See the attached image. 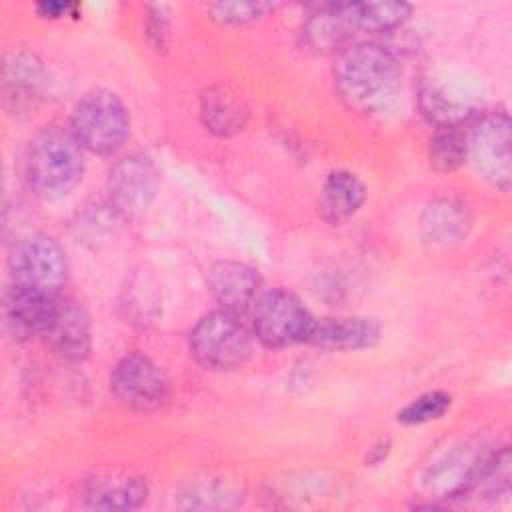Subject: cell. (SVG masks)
Here are the masks:
<instances>
[{"label": "cell", "instance_id": "28", "mask_svg": "<svg viewBox=\"0 0 512 512\" xmlns=\"http://www.w3.org/2000/svg\"><path fill=\"white\" fill-rule=\"evenodd\" d=\"M388 450H390V444H388V440L384 442H380V444H376V446H372V450H370V454H376V456H372V458H368L366 462H370V464H378L380 460H384L386 458V454H388Z\"/></svg>", "mask_w": 512, "mask_h": 512}, {"label": "cell", "instance_id": "24", "mask_svg": "<svg viewBox=\"0 0 512 512\" xmlns=\"http://www.w3.org/2000/svg\"><path fill=\"white\" fill-rule=\"evenodd\" d=\"M450 404H452V398L444 390L424 392L398 412V422H402L406 426H416V424H426V422L438 420L446 414Z\"/></svg>", "mask_w": 512, "mask_h": 512}, {"label": "cell", "instance_id": "21", "mask_svg": "<svg viewBox=\"0 0 512 512\" xmlns=\"http://www.w3.org/2000/svg\"><path fill=\"white\" fill-rule=\"evenodd\" d=\"M346 12L354 30L388 32L410 16L412 6L406 2H346Z\"/></svg>", "mask_w": 512, "mask_h": 512}, {"label": "cell", "instance_id": "16", "mask_svg": "<svg viewBox=\"0 0 512 512\" xmlns=\"http://www.w3.org/2000/svg\"><path fill=\"white\" fill-rule=\"evenodd\" d=\"M472 218L468 206L456 198L432 200L420 218L422 238L434 246H454L470 230Z\"/></svg>", "mask_w": 512, "mask_h": 512}, {"label": "cell", "instance_id": "20", "mask_svg": "<svg viewBox=\"0 0 512 512\" xmlns=\"http://www.w3.org/2000/svg\"><path fill=\"white\" fill-rule=\"evenodd\" d=\"M200 116L210 132L218 136H232L244 128L248 108L244 100L230 88L214 86L202 96Z\"/></svg>", "mask_w": 512, "mask_h": 512}, {"label": "cell", "instance_id": "26", "mask_svg": "<svg viewBox=\"0 0 512 512\" xmlns=\"http://www.w3.org/2000/svg\"><path fill=\"white\" fill-rule=\"evenodd\" d=\"M166 16L168 14L164 12L162 6H150V10H148L146 34L156 50L164 48L166 40H168V18Z\"/></svg>", "mask_w": 512, "mask_h": 512}, {"label": "cell", "instance_id": "17", "mask_svg": "<svg viewBox=\"0 0 512 512\" xmlns=\"http://www.w3.org/2000/svg\"><path fill=\"white\" fill-rule=\"evenodd\" d=\"M44 86V68L30 52H14L4 64V100L14 112L34 106Z\"/></svg>", "mask_w": 512, "mask_h": 512}, {"label": "cell", "instance_id": "3", "mask_svg": "<svg viewBox=\"0 0 512 512\" xmlns=\"http://www.w3.org/2000/svg\"><path fill=\"white\" fill-rule=\"evenodd\" d=\"M70 130L84 150L108 156L126 142L130 116L114 92L98 88L80 98L72 112Z\"/></svg>", "mask_w": 512, "mask_h": 512}, {"label": "cell", "instance_id": "5", "mask_svg": "<svg viewBox=\"0 0 512 512\" xmlns=\"http://www.w3.org/2000/svg\"><path fill=\"white\" fill-rule=\"evenodd\" d=\"M312 322L314 318L300 298L284 288L262 292L252 306L254 336L268 348L306 342Z\"/></svg>", "mask_w": 512, "mask_h": 512}, {"label": "cell", "instance_id": "11", "mask_svg": "<svg viewBox=\"0 0 512 512\" xmlns=\"http://www.w3.org/2000/svg\"><path fill=\"white\" fill-rule=\"evenodd\" d=\"M148 494L142 476L128 468H102L84 484V500L94 510H134Z\"/></svg>", "mask_w": 512, "mask_h": 512}, {"label": "cell", "instance_id": "10", "mask_svg": "<svg viewBox=\"0 0 512 512\" xmlns=\"http://www.w3.org/2000/svg\"><path fill=\"white\" fill-rule=\"evenodd\" d=\"M46 346L60 358L78 362L90 352L92 332L84 306L74 298L56 296L54 312L42 334Z\"/></svg>", "mask_w": 512, "mask_h": 512}, {"label": "cell", "instance_id": "18", "mask_svg": "<svg viewBox=\"0 0 512 512\" xmlns=\"http://www.w3.org/2000/svg\"><path fill=\"white\" fill-rule=\"evenodd\" d=\"M366 200V188L362 180L346 170H336L326 176L320 196L318 210L330 224H342L358 212Z\"/></svg>", "mask_w": 512, "mask_h": 512}, {"label": "cell", "instance_id": "15", "mask_svg": "<svg viewBox=\"0 0 512 512\" xmlns=\"http://www.w3.org/2000/svg\"><path fill=\"white\" fill-rule=\"evenodd\" d=\"M56 294H44L38 290L22 288L12 284L4 300L6 324L16 334V338L40 336L44 334L50 316L54 312Z\"/></svg>", "mask_w": 512, "mask_h": 512}, {"label": "cell", "instance_id": "14", "mask_svg": "<svg viewBox=\"0 0 512 512\" xmlns=\"http://www.w3.org/2000/svg\"><path fill=\"white\" fill-rule=\"evenodd\" d=\"M380 340V326L370 318L360 316H328L314 318L308 344L332 350V352H350L372 348Z\"/></svg>", "mask_w": 512, "mask_h": 512}, {"label": "cell", "instance_id": "23", "mask_svg": "<svg viewBox=\"0 0 512 512\" xmlns=\"http://www.w3.org/2000/svg\"><path fill=\"white\" fill-rule=\"evenodd\" d=\"M182 498L188 500L184 504L188 508H228L236 506L242 496L232 482H224L222 478H206L192 482Z\"/></svg>", "mask_w": 512, "mask_h": 512}, {"label": "cell", "instance_id": "25", "mask_svg": "<svg viewBox=\"0 0 512 512\" xmlns=\"http://www.w3.org/2000/svg\"><path fill=\"white\" fill-rule=\"evenodd\" d=\"M274 10L270 2H214L208 6L210 18L222 26H240L254 22Z\"/></svg>", "mask_w": 512, "mask_h": 512}, {"label": "cell", "instance_id": "2", "mask_svg": "<svg viewBox=\"0 0 512 512\" xmlns=\"http://www.w3.org/2000/svg\"><path fill=\"white\" fill-rule=\"evenodd\" d=\"M82 150L72 130L60 126L40 130L26 144L22 156L24 182L42 198L66 196L82 180Z\"/></svg>", "mask_w": 512, "mask_h": 512}, {"label": "cell", "instance_id": "9", "mask_svg": "<svg viewBox=\"0 0 512 512\" xmlns=\"http://www.w3.org/2000/svg\"><path fill=\"white\" fill-rule=\"evenodd\" d=\"M158 190V170L144 154H128L118 160L108 174L110 204L122 218L146 212Z\"/></svg>", "mask_w": 512, "mask_h": 512}, {"label": "cell", "instance_id": "1", "mask_svg": "<svg viewBox=\"0 0 512 512\" xmlns=\"http://www.w3.org/2000/svg\"><path fill=\"white\" fill-rule=\"evenodd\" d=\"M334 86L342 102L356 112H380L400 88L396 56L376 42H354L338 52Z\"/></svg>", "mask_w": 512, "mask_h": 512}, {"label": "cell", "instance_id": "8", "mask_svg": "<svg viewBox=\"0 0 512 512\" xmlns=\"http://www.w3.org/2000/svg\"><path fill=\"white\" fill-rule=\"evenodd\" d=\"M114 396L134 410H156L168 398V380L162 368L142 354L124 356L110 374Z\"/></svg>", "mask_w": 512, "mask_h": 512}, {"label": "cell", "instance_id": "4", "mask_svg": "<svg viewBox=\"0 0 512 512\" xmlns=\"http://www.w3.org/2000/svg\"><path fill=\"white\" fill-rule=\"evenodd\" d=\"M190 352L210 370L240 368L252 356V334L238 314L214 310L192 328Z\"/></svg>", "mask_w": 512, "mask_h": 512}, {"label": "cell", "instance_id": "19", "mask_svg": "<svg viewBox=\"0 0 512 512\" xmlns=\"http://www.w3.org/2000/svg\"><path fill=\"white\" fill-rule=\"evenodd\" d=\"M346 2L320 6L302 28L304 44L314 52H334L348 46L352 32Z\"/></svg>", "mask_w": 512, "mask_h": 512}, {"label": "cell", "instance_id": "12", "mask_svg": "<svg viewBox=\"0 0 512 512\" xmlns=\"http://www.w3.org/2000/svg\"><path fill=\"white\" fill-rule=\"evenodd\" d=\"M260 274L250 264L238 260L214 262L208 270V288L222 310L242 316L250 310L260 292Z\"/></svg>", "mask_w": 512, "mask_h": 512}, {"label": "cell", "instance_id": "6", "mask_svg": "<svg viewBox=\"0 0 512 512\" xmlns=\"http://www.w3.org/2000/svg\"><path fill=\"white\" fill-rule=\"evenodd\" d=\"M468 156L476 172L506 192L512 180V156H510V118L506 112L484 114L472 128L466 130Z\"/></svg>", "mask_w": 512, "mask_h": 512}, {"label": "cell", "instance_id": "27", "mask_svg": "<svg viewBox=\"0 0 512 512\" xmlns=\"http://www.w3.org/2000/svg\"><path fill=\"white\" fill-rule=\"evenodd\" d=\"M74 6L72 4H64V2H40L36 4V12L44 18H60L64 14H68Z\"/></svg>", "mask_w": 512, "mask_h": 512}, {"label": "cell", "instance_id": "22", "mask_svg": "<svg viewBox=\"0 0 512 512\" xmlns=\"http://www.w3.org/2000/svg\"><path fill=\"white\" fill-rule=\"evenodd\" d=\"M466 128L438 126L430 140V166L436 172H452L466 162Z\"/></svg>", "mask_w": 512, "mask_h": 512}, {"label": "cell", "instance_id": "7", "mask_svg": "<svg viewBox=\"0 0 512 512\" xmlns=\"http://www.w3.org/2000/svg\"><path fill=\"white\" fill-rule=\"evenodd\" d=\"M10 272L16 286L44 294H58L66 284L68 262L62 246L54 238L46 234H32L14 246Z\"/></svg>", "mask_w": 512, "mask_h": 512}, {"label": "cell", "instance_id": "13", "mask_svg": "<svg viewBox=\"0 0 512 512\" xmlns=\"http://www.w3.org/2000/svg\"><path fill=\"white\" fill-rule=\"evenodd\" d=\"M422 114L438 126H462L476 114L478 96L464 82L448 78H430L420 90Z\"/></svg>", "mask_w": 512, "mask_h": 512}]
</instances>
